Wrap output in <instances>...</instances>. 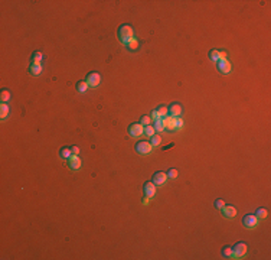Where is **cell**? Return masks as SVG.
I'll list each match as a JSON object with an SVG mask.
<instances>
[{"label":"cell","instance_id":"1","mask_svg":"<svg viewBox=\"0 0 271 260\" xmlns=\"http://www.w3.org/2000/svg\"><path fill=\"white\" fill-rule=\"evenodd\" d=\"M118 39H120L121 43H127L130 41V39L134 38V30L133 28H131V25H129V23H124V25H121L120 28H118Z\"/></svg>","mask_w":271,"mask_h":260},{"label":"cell","instance_id":"2","mask_svg":"<svg viewBox=\"0 0 271 260\" xmlns=\"http://www.w3.org/2000/svg\"><path fill=\"white\" fill-rule=\"evenodd\" d=\"M151 150H153V146L147 140H140V142L136 143V152L138 155H150Z\"/></svg>","mask_w":271,"mask_h":260},{"label":"cell","instance_id":"3","mask_svg":"<svg viewBox=\"0 0 271 260\" xmlns=\"http://www.w3.org/2000/svg\"><path fill=\"white\" fill-rule=\"evenodd\" d=\"M247 253V244L244 241H239L232 247V254H231V259H239Z\"/></svg>","mask_w":271,"mask_h":260},{"label":"cell","instance_id":"4","mask_svg":"<svg viewBox=\"0 0 271 260\" xmlns=\"http://www.w3.org/2000/svg\"><path fill=\"white\" fill-rule=\"evenodd\" d=\"M258 218H257V215L255 214H247L245 217L242 218V224H244V227L245 228H255V227L258 226Z\"/></svg>","mask_w":271,"mask_h":260},{"label":"cell","instance_id":"5","mask_svg":"<svg viewBox=\"0 0 271 260\" xmlns=\"http://www.w3.org/2000/svg\"><path fill=\"white\" fill-rule=\"evenodd\" d=\"M144 133V126H142L140 123H133L129 127V134L131 137H140Z\"/></svg>","mask_w":271,"mask_h":260},{"label":"cell","instance_id":"6","mask_svg":"<svg viewBox=\"0 0 271 260\" xmlns=\"http://www.w3.org/2000/svg\"><path fill=\"white\" fill-rule=\"evenodd\" d=\"M85 83H87L88 84V87H97V85L100 84L101 83V75L100 74H98V72H90V74H88L87 75V80H85Z\"/></svg>","mask_w":271,"mask_h":260},{"label":"cell","instance_id":"7","mask_svg":"<svg viewBox=\"0 0 271 260\" xmlns=\"http://www.w3.org/2000/svg\"><path fill=\"white\" fill-rule=\"evenodd\" d=\"M216 65H218V69H219V72L221 74H229L231 72V69H232V65H231V62L228 61V58L226 59H219L216 62Z\"/></svg>","mask_w":271,"mask_h":260},{"label":"cell","instance_id":"8","mask_svg":"<svg viewBox=\"0 0 271 260\" xmlns=\"http://www.w3.org/2000/svg\"><path fill=\"white\" fill-rule=\"evenodd\" d=\"M163 126L167 130H176V117H172V116H166V117L162 119Z\"/></svg>","mask_w":271,"mask_h":260},{"label":"cell","instance_id":"9","mask_svg":"<svg viewBox=\"0 0 271 260\" xmlns=\"http://www.w3.org/2000/svg\"><path fill=\"white\" fill-rule=\"evenodd\" d=\"M68 165H69V168H71L72 171H78V169L81 168L82 162H81V159H79L78 155H72L71 158L68 159Z\"/></svg>","mask_w":271,"mask_h":260},{"label":"cell","instance_id":"10","mask_svg":"<svg viewBox=\"0 0 271 260\" xmlns=\"http://www.w3.org/2000/svg\"><path fill=\"white\" fill-rule=\"evenodd\" d=\"M182 111H183V109H182V104H179V103H173L169 107V113H170L172 117H180Z\"/></svg>","mask_w":271,"mask_h":260},{"label":"cell","instance_id":"11","mask_svg":"<svg viewBox=\"0 0 271 260\" xmlns=\"http://www.w3.org/2000/svg\"><path fill=\"white\" fill-rule=\"evenodd\" d=\"M166 181H167V173H164V172H156L155 175H153V184H155L156 186L164 185Z\"/></svg>","mask_w":271,"mask_h":260},{"label":"cell","instance_id":"12","mask_svg":"<svg viewBox=\"0 0 271 260\" xmlns=\"http://www.w3.org/2000/svg\"><path fill=\"white\" fill-rule=\"evenodd\" d=\"M143 189H144V195H146V197L151 198L156 195V185L153 184V182H146Z\"/></svg>","mask_w":271,"mask_h":260},{"label":"cell","instance_id":"13","mask_svg":"<svg viewBox=\"0 0 271 260\" xmlns=\"http://www.w3.org/2000/svg\"><path fill=\"white\" fill-rule=\"evenodd\" d=\"M222 214H224V217H226V218H234L235 215H237V210H235V207H232V205H224V208H222Z\"/></svg>","mask_w":271,"mask_h":260},{"label":"cell","instance_id":"14","mask_svg":"<svg viewBox=\"0 0 271 260\" xmlns=\"http://www.w3.org/2000/svg\"><path fill=\"white\" fill-rule=\"evenodd\" d=\"M72 155H74V153H72L71 147H62V149L59 150V156H61L63 160H68Z\"/></svg>","mask_w":271,"mask_h":260},{"label":"cell","instance_id":"15","mask_svg":"<svg viewBox=\"0 0 271 260\" xmlns=\"http://www.w3.org/2000/svg\"><path fill=\"white\" fill-rule=\"evenodd\" d=\"M29 72L32 75H39L42 72V64H30Z\"/></svg>","mask_w":271,"mask_h":260},{"label":"cell","instance_id":"16","mask_svg":"<svg viewBox=\"0 0 271 260\" xmlns=\"http://www.w3.org/2000/svg\"><path fill=\"white\" fill-rule=\"evenodd\" d=\"M125 46H127V49H130V51H137L138 46H140V43H138V41L136 38H133L125 43Z\"/></svg>","mask_w":271,"mask_h":260},{"label":"cell","instance_id":"17","mask_svg":"<svg viewBox=\"0 0 271 260\" xmlns=\"http://www.w3.org/2000/svg\"><path fill=\"white\" fill-rule=\"evenodd\" d=\"M156 111H157L159 117H166L167 114H169V107L167 105H159Z\"/></svg>","mask_w":271,"mask_h":260},{"label":"cell","instance_id":"18","mask_svg":"<svg viewBox=\"0 0 271 260\" xmlns=\"http://www.w3.org/2000/svg\"><path fill=\"white\" fill-rule=\"evenodd\" d=\"M7 114H9V105L6 103H2V105H0V117H2V120H4L7 117Z\"/></svg>","mask_w":271,"mask_h":260},{"label":"cell","instance_id":"19","mask_svg":"<svg viewBox=\"0 0 271 260\" xmlns=\"http://www.w3.org/2000/svg\"><path fill=\"white\" fill-rule=\"evenodd\" d=\"M153 127H155V132H156V133H162V132H164V126H163L162 119L156 120L155 124H153Z\"/></svg>","mask_w":271,"mask_h":260},{"label":"cell","instance_id":"20","mask_svg":"<svg viewBox=\"0 0 271 260\" xmlns=\"http://www.w3.org/2000/svg\"><path fill=\"white\" fill-rule=\"evenodd\" d=\"M42 59H43V55L39 51L33 52V55H32V64H42Z\"/></svg>","mask_w":271,"mask_h":260},{"label":"cell","instance_id":"21","mask_svg":"<svg viewBox=\"0 0 271 260\" xmlns=\"http://www.w3.org/2000/svg\"><path fill=\"white\" fill-rule=\"evenodd\" d=\"M150 143H151V146H159L160 143H162V136L160 134H153L150 137Z\"/></svg>","mask_w":271,"mask_h":260},{"label":"cell","instance_id":"22","mask_svg":"<svg viewBox=\"0 0 271 260\" xmlns=\"http://www.w3.org/2000/svg\"><path fill=\"white\" fill-rule=\"evenodd\" d=\"M209 59H211L212 62H218V61H219V51L218 49L211 51V52H209Z\"/></svg>","mask_w":271,"mask_h":260},{"label":"cell","instance_id":"23","mask_svg":"<svg viewBox=\"0 0 271 260\" xmlns=\"http://www.w3.org/2000/svg\"><path fill=\"white\" fill-rule=\"evenodd\" d=\"M255 215H257V218H258V220H264V218H267L268 213H267V210H265V208H258V210H257V213H255Z\"/></svg>","mask_w":271,"mask_h":260},{"label":"cell","instance_id":"24","mask_svg":"<svg viewBox=\"0 0 271 260\" xmlns=\"http://www.w3.org/2000/svg\"><path fill=\"white\" fill-rule=\"evenodd\" d=\"M10 97H12V94H10L9 90H2V92H0V98H2L3 103H6V101L10 100Z\"/></svg>","mask_w":271,"mask_h":260},{"label":"cell","instance_id":"25","mask_svg":"<svg viewBox=\"0 0 271 260\" xmlns=\"http://www.w3.org/2000/svg\"><path fill=\"white\" fill-rule=\"evenodd\" d=\"M87 90H88V84L85 81H79L78 84H76V91L78 92H85Z\"/></svg>","mask_w":271,"mask_h":260},{"label":"cell","instance_id":"26","mask_svg":"<svg viewBox=\"0 0 271 260\" xmlns=\"http://www.w3.org/2000/svg\"><path fill=\"white\" fill-rule=\"evenodd\" d=\"M140 124H142V126H150L151 124V117L150 116H143L142 119H140Z\"/></svg>","mask_w":271,"mask_h":260},{"label":"cell","instance_id":"27","mask_svg":"<svg viewBox=\"0 0 271 260\" xmlns=\"http://www.w3.org/2000/svg\"><path fill=\"white\" fill-rule=\"evenodd\" d=\"M155 133H156V132H155V127L151 126V124H150V126H146V127H144V134H146L147 137H151V136H153Z\"/></svg>","mask_w":271,"mask_h":260},{"label":"cell","instance_id":"28","mask_svg":"<svg viewBox=\"0 0 271 260\" xmlns=\"http://www.w3.org/2000/svg\"><path fill=\"white\" fill-rule=\"evenodd\" d=\"M177 175H179L177 169H169V172H167V178H170V179H176Z\"/></svg>","mask_w":271,"mask_h":260},{"label":"cell","instance_id":"29","mask_svg":"<svg viewBox=\"0 0 271 260\" xmlns=\"http://www.w3.org/2000/svg\"><path fill=\"white\" fill-rule=\"evenodd\" d=\"M231 254H232V249H229V247H224V249H222V256H224V257L231 259Z\"/></svg>","mask_w":271,"mask_h":260},{"label":"cell","instance_id":"30","mask_svg":"<svg viewBox=\"0 0 271 260\" xmlns=\"http://www.w3.org/2000/svg\"><path fill=\"white\" fill-rule=\"evenodd\" d=\"M215 208H218V210H222L224 208V205H225V201L224 199H221V198H218V199H215Z\"/></svg>","mask_w":271,"mask_h":260},{"label":"cell","instance_id":"31","mask_svg":"<svg viewBox=\"0 0 271 260\" xmlns=\"http://www.w3.org/2000/svg\"><path fill=\"white\" fill-rule=\"evenodd\" d=\"M183 120H182V119L180 117H176V130L177 129H182V127H183Z\"/></svg>","mask_w":271,"mask_h":260},{"label":"cell","instance_id":"32","mask_svg":"<svg viewBox=\"0 0 271 260\" xmlns=\"http://www.w3.org/2000/svg\"><path fill=\"white\" fill-rule=\"evenodd\" d=\"M150 117H151V120H155V122H156V120H159V119H160V117H159V114H157V111H156V110H153V111H151Z\"/></svg>","mask_w":271,"mask_h":260},{"label":"cell","instance_id":"33","mask_svg":"<svg viewBox=\"0 0 271 260\" xmlns=\"http://www.w3.org/2000/svg\"><path fill=\"white\" fill-rule=\"evenodd\" d=\"M71 150H72V153H74V155H79V147L78 146H72Z\"/></svg>","mask_w":271,"mask_h":260},{"label":"cell","instance_id":"34","mask_svg":"<svg viewBox=\"0 0 271 260\" xmlns=\"http://www.w3.org/2000/svg\"><path fill=\"white\" fill-rule=\"evenodd\" d=\"M149 204H150V198L144 195V198H143V205H149Z\"/></svg>","mask_w":271,"mask_h":260},{"label":"cell","instance_id":"35","mask_svg":"<svg viewBox=\"0 0 271 260\" xmlns=\"http://www.w3.org/2000/svg\"><path fill=\"white\" fill-rule=\"evenodd\" d=\"M226 56H228V55H226V52L225 51H219V59H226Z\"/></svg>","mask_w":271,"mask_h":260}]
</instances>
